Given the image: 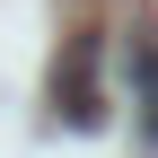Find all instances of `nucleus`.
I'll list each match as a JSON object with an SVG mask.
<instances>
[{
  "label": "nucleus",
  "instance_id": "f03ea898",
  "mask_svg": "<svg viewBox=\"0 0 158 158\" xmlns=\"http://www.w3.org/2000/svg\"><path fill=\"white\" fill-rule=\"evenodd\" d=\"M132 79H141V141L158 149V44H132Z\"/></svg>",
  "mask_w": 158,
  "mask_h": 158
},
{
  "label": "nucleus",
  "instance_id": "f257e3e1",
  "mask_svg": "<svg viewBox=\"0 0 158 158\" xmlns=\"http://www.w3.org/2000/svg\"><path fill=\"white\" fill-rule=\"evenodd\" d=\"M88 62H97V44L79 35V44L62 53V70H53V106H62L70 132H97V114H106V79H97Z\"/></svg>",
  "mask_w": 158,
  "mask_h": 158
}]
</instances>
